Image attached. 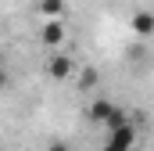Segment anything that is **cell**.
Listing matches in <instances>:
<instances>
[{"label":"cell","mask_w":154,"mask_h":151,"mask_svg":"<svg viewBox=\"0 0 154 151\" xmlns=\"http://www.w3.org/2000/svg\"><path fill=\"white\" fill-rule=\"evenodd\" d=\"M133 29H136L140 36H151L154 33V14L151 11H136V14H133Z\"/></svg>","instance_id":"5b68a950"},{"label":"cell","mask_w":154,"mask_h":151,"mask_svg":"<svg viewBox=\"0 0 154 151\" xmlns=\"http://www.w3.org/2000/svg\"><path fill=\"white\" fill-rule=\"evenodd\" d=\"M90 119L111 130V126H118V122H125V112H122V108H115L111 101H93V104H90Z\"/></svg>","instance_id":"7a4b0ae2"},{"label":"cell","mask_w":154,"mask_h":151,"mask_svg":"<svg viewBox=\"0 0 154 151\" xmlns=\"http://www.w3.org/2000/svg\"><path fill=\"white\" fill-rule=\"evenodd\" d=\"M47 151H68V144H65V140H54V144H50Z\"/></svg>","instance_id":"ba28073f"},{"label":"cell","mask_w":154,"mask_h":151,"mask_svg":"<svg viewBox=\"0 0 154 151\" xmlns=\"http://www.w3.org/2000/svg\"><path fill=\"white\" fill-rule=\"evenodd\" d=\"M79 83H82V86H93V83H97V72H93V69H86V72H82V79H79Z\"/></svg>","instance_id":"52a82bcc"},{"label":"cell","mask_w":154,"mask_h":151,"mask_svg":"<svg viewBox=\"0 0 154 151\" xmlns=\"http://www.w3.org/2000/svg\"><path fill=\"white\" fill-rule=\"evenodd\" d=\"M43 43H47V47H61V43H65V25H61V18H47V25H43Z\"/></svg>","instance_id":"3957f363"},{"label":"cell","mask_w":154,"mask_h":151,"mask_svg":"<svg viewBox=\"0 0 154 151\" xmlns=\"http://www.w3.org/2000/svg\"><path fill=\"white\" fill-rule=\"evenodd\" d=\"M0 151H4V148H0Z\"/></svg>","instance_id":"30bf717a"},{"label":"cell","mask_w":154,"mask_h":151,"mask_svg":"<svg viewBox=\"0 0 154 151\" xmlns=\"http://www.w3.org/2000/svg\"><path fill=\"white\" fill-rule=\"evenodd\" d=\"M50 76H54V79H68V76H72V58H68V54H54Z\"/></svg>","instance_id":"277c9868"},{"label":"cell","mask_w":154,"mask_h":151,"mask_svg":"<svg viewBox=\"0 0 154 151\" xmlns=\"http://www.w3.org/2000/svg\"><path fill=\"white\" fill-rule=\"evenodd\" d=\"M4 86H7V69L0 65V90H4Z\"/></svg>","instance_id":"9c48e42d"},{"label":"cell","mask_w":154,"mask_h":151,"mask_svg":"<svg viewBox=\"0 0 154 151\" xmlns=\"http://www.w3.org/2000/svg\"><path fill=\"white\" fill-rule=\"evenodd\" d=\"M136 144V126L133 122H118L108 130V140H104V151H133Z\"/></svg>","instance_id":"6da1fadb"},{"label":"cell","mask_w":154,"mask_h":151,"mask_svg":"<svg viewBox=\"0 0 154 151\" xmlns=\"http://www.w3.org/2000/svg\"><path fill=\"white\" fill-rule=\"evenodd\" d=\"M39 11H43V18H61L65 14V0H39Z\"/></svg>","instance_id":"8992f818"}]
</instances>
